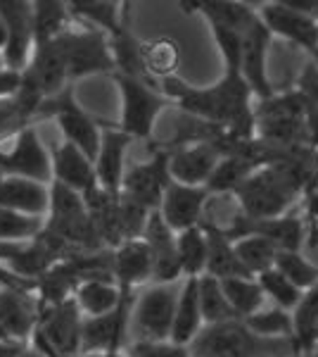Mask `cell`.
<instances>
[{
    "instance_id": "1",
    "label": "cell",
    "mask_w": 318,
    "mask_h": 357,
    "mask_svg": "<svg viewBox=\"0 0 318 357\" xmlns=\"http://www.w3.org/2000/svg\"><path fill=\"white\" fill-rule=\"evenodd\" d=\"M294 338H259L242 319L205 326L188 345L190 357H297Z\"/></svg>"
},
{
    "instance_id": "2",
    "label": "cell",
    "mask_w": 318,
    "mask_h": 357,
    "mask_svg": "<svg viewBox=\"0 0 318 357\" xmlns=\"http://www.w3.org/2000/svg\"><path fill=\"white\" fill-rule=\"evenodd\" d=\"M81 321L74 298L38 310V321L29 345L48 357H79L81 355Z\"/></svg>"
},
{
    "instance_id": "3",
    "label": "cell",
    "mask_w": 318,
    "mask_h": 357,
    "mask_svg": "<svg viewBox=\"0 0 318 357\" xmlns=\"http://www.w3.org/2000/svg\"><path fill=\"white\" fill-rule=\"evenodd\" d=\"M114 82L119 86L121 93V124L119 131H124L129 138H141L148 141L152 136L154 122H157L159 112L169 105V98L154 89L152 82H143V79L121 77L112 74Z\"/></svg>"
},
{
    "instance_id": "4",
    "label": "cell",
    "mask_w": 318,
    "mask_h": 357,
    "mask_svg": "<svg viewBox=\"0 0 318 357\" xmlns=\"http://www.w3.org/2000/svg\"><path fill=\"white\" fill-rule=\"evenodd\" d=\"M178 293H181L178 281L176 284H152L133 301L129 329L136 331V341H169Z\"/></svg>"
},
{
    "instance_id": "5",
    "label": "cell",
    "mask_w": 318,
    "mask_h": 357,
    "mask_svg": "<svg viewBox=\"0 0 318 357\" xmlns=\"http://www.w3.org/2000/svg\"><path fill=\"white\" fill-rule=\"evenodd\" d=\"M36 119H55V124L60 126L62 136H65V143H72L88 160H95L97 148H100L102 129L97 124V119L90 117L77 102L74 86H67L62 93L43 100V105L38 107Z\"/></svg>"
},
{
    "instance_id": "6",
    "label": "cell",
    "mask_w": 318,
    "mask_h": 357,
    "mask_svg": "<svg viewBox=\"0 0 318 357\" xmlns=\"http://www.w3.org/2000/svg\"><path fill=\"white\" fill-rule=\"evenodd\" d=\"M62 55L67 65L69 84H77L79 79L93 77V74H114V60L109 53V36L97 29H67L60 38Z\"/></svg>"
},
{
    "instance_id": "7",
    "label": "cell",
    "mask_w": 318,
    "mask_h": 357,
    "mask_svg": "<svg viewBox=\"0 0 318 357\" xmlns=\"http://www.w3.org/2000/svg\"><path fill=\"white\" fill-rule=\"evenodd\" d=\"M0 176H17L50 186V153L38 138L33 126L17 131L13 138L0 143Z\"/></svg>"
},
{
    "instance_id": "8",
    "label": "cell",
    "mask_w": 318,
    "mask_h": 357,
    "mask_svg": "<svg viewBox=\"0 0 318 357\" xmlns=\"http://www.w3.org/2000/svg\"><path fill=\"white\" fill-rule=\"evenodd\" d=\"M171 183L169 176V151L157 148L148 162L133 165L131 169L124 172V181H121V193L124 198L133 200L148 212L159 210L161 195L166 186Z\"/></svg>"
},
{
    "instance_id": "9",
    "label": "cell",
    "mask_w": 318,
    "mask_h": 357,
    "mask_svg": "<svg viewBox=\"0 0 318 357\" xmlns=\"http://www.w3.org/2000/svg\"><path fill=\"white\" fill-rule=\"evenodd\" d=\"M133 296H126L117 310L100 317H84L81 321V355L121 353L129 331Z\"/></svg>"
},
{
    "instance_id": "10",
    "label": "cell",
    "mask_w": 318,
    "mask_h": 357,
    "mask_svg": "<svg viewBox=\"0 0 318 357\" xmlns=\"http://www.w3.org/2000/svg\"><path fill=\"white\" fill-rule=\"evenodd\" d=\"M271 33L262 24V20H254L250 29L240 33V72L245 84L250 86L252 96L262 100H269L273 96V86L266 74V53H269Z\"/></svg>"
},
{
    "instance_id": "11",
    "label": "cell",
    "mask_w": 318,
    "mask_h": 357,
    "mask_svg": "<svg viewBox=\"0 0 318 357\" xmlns=\"http://www.w3.org/2000/svg\"><path fill=\"white\" fill-rule=\"evenodd\" d=\"M0 17L8 24V45L3 50L5 67L24 72L33 55L31 3L29 0H0Z\"/></svg>"
},
{
    "instance_id": "12",
    "label": "cell",
    "mask_w": 318,
    "mask_h": 357,
    "mask_svg": "<svg viewBox=\"0 0 318 357\" xmlns=\"http://www.w3.org/2000/svg\"><path fill=\"white\" fill-rule=\"evenodd\" d=\"M38 321V303L26 289L3 286L0 289V331L8 343L29 345Z\"/></svg>"
},
{
    "instance_id": "13",
    "label": "cell",
    "mask_w": 318,
    "mask_h": 357,
    "mask_svg": "<svg viewBox=\"0 0 318 357\" xmlns=\"http://www.w3.org/2000/svg\"><path fill=\"white\" fill-rule=\"evenodd\" d=\"M207 198H209V191L205 186H183V183L171 181L161 195L157 212L173 234H181L186 229L200 227Z\"/></svg>"
},
{
    "instance_id": "14",
    "label": "cell",
    "mask_w": 318,
    "mask_h": 357,
    "mask_svg": "<svg viewBox=\"0 0 318 357\" xmlns=\"http://www.w3.org/2000/svg\"><path fill=\"white\" fill-rule=\"evenodd\" d=\"M218 160H221V153L212 141L173 148L169 151V176L171 181L183 183V186H207Z\"/></svg>"
},
{
    "instance_id": "15",
    "label": "cell",
    "mask_w": 318,
    "mask_h": 357,
    "mask_svg": "<svg viewBox=\"0 0 318 357\" xmlns=\"http://www.w3.org/2000/svg\"><path fill=\"white\" fill-rule=\"evenodd\" d=\"M257 17L262 20V24L269 29V33H278V36L287 38V41L297 43L299 48L314 53L318 45V22L311 17H304L299 13H294L292 8H287L283 0L276 3H264L262 10L257 13Z\"/></svg>"
},
{
    "instance_id": "16",
    "label": "cell",
    "mask_w": 318,
    "mask_h": 357,
    "mask_svg": "<svg viewBox=\"0 0 318 357\" xmlns=\"http://www.w3.org/2000/svg\"><path fill=\"white\" fill-rule=\"evenodd\" d=\"M152 252V281L154 284H176L181 279V264L176 252V234L159 217V212H150L145 231L141 236Z\"/></svg>"
},
{
    "instance_id": "17",
    "label": "cell",
    "mask_w": 318,
    "mask_h": 357,
    "mask_svg": "<svg viewBox=\"0 0 318 357\" xmlns=\"http://www.w3.org/2000/svg\"><path fill=\"white\" fill-rule=\"evenodd\" d=\"M133 138H129L124 131L114 129V126H105L100 136V148L93 160L97 188H102L109 195L121 193V181H124L126 172V153Z\"/></svg>"
},
{
    "instance_id": "18",
    "label": "cell",
    "mask_w": 318,
    "mask_h": 357,
    "mask_svg": "<svg viewBox=\"0 0 318 357\" xmlns=\"http://www.w3.org/2000/svg\"><path fill=\"white\" fill-rule=\"evenodd\" d=\"M57 38L50 43L33 45V55L24 69V77L36 86L38 93L43 96V100L62 93L67 86H72L67 79L65 55H62V45Z\"/></svg>"
},
{
    "instance_id": "19",
    "label": "cell",
    "mask_w": 318,
    "mask_h": 357,
    "mask_svg": "<svg viewBox=\"0 0 318 357\" xmlns=\"http://www.w3.org/2000/svg\"><path fill=\"white\" fill-rule=\"evenodd\" d=\"M112 279L126 296H133V289L152 281V252H150L145 241L133 238L114 248Z\"/></svg>"
},
{
    "instance_id": "20",
    "label": "cell",
    "mask_w": 318,
    "mask_h": 357,
    "mask_svg": "<svg viewBox=\"0 0 318 357\" xmlns=\"http://www.w3.org/2000/svg\"><path fill=\"white\" fill-rule=\"evenodd\" d=\"M50 172H53V181L50 183H60L65 188H72V191H77L84 198L97 188L93 160L86 158L72 143H62L60 148H55L50 153Z\"/></svg>"
},
{
    "instance_id": "21",
    "label": "cell",
    "mask_w": 318,
    "mask_h": 357,
    "mask_svg": "<svg viewBox=\"0 0 318 357\" xmlns=\"http://www.w3.org/2000/svg\"><path fill=\"white\" fill-rule=\"evenodd\" d=\"M50 203V188L45 183L17 176H0V207L19 215L45 220Z\"/></svg>"
},
{
    "instance_id": "22",
    "label": "cell",
    "mask_w": 318,
    "mask_h": 357,
    "mask_svg": "<svg viewBox=\"0 0 318 357\" xmlns=\"http://www.w3.org/2000/svg\"><path fill=\"white\" fill-rule=\"evenodd\" d=\"M202 329H205V321H202V312H200L198 279L190 276V279H186L181 284L176 310H173V324H171L169 343L178 345V348H188Z\"/></svg>"
},
{
    "instance_id": "23",
    "label": "cell",
    "mask_w": 318,
    "mask_h": 357,
    "mask_svg": "<svg viewBox=\"0 0 318 357\" xmlns=\"http://www.w3.org/2000/svg\"><path fill=\"white\" fill-rule=\"evenodd\" d=\"M72 298L84 317H100L117 310L126 293H121L112 279H84L74 289Z\"/></svg>"
},
{
    "instance_id": "24",
    "label": "cell",
    "mask_w": 318,
    "mask_h": 357,
    "mask_svg": "<svg viewBox=\"0 0 318 357\" xmlns=\"http://www.w3.org/2000/svg\"><path fill=\"white\" fill-rule=\"evenodd\" d=\"M257 234L264 236L283 252H302L304 236H306V222L294 217L292 212L283 217H273V220L264 222H250L247 220V236Z\"/></svg>"
},
{
    "instance_id": "25",
    "label": "cell",
    "mask_w": 318,
    "mask_h": 357,
    "mask_svg": "<svg viewBox=\"0 0 318 357\" xmlns=\"http://www.w3.org/2000/svg\"><path fill=\"white\" fill-rule=\"evenodd\" d=\"M186 8V13H200L209 20L212 26H221L228 31L242 33L245 29H250L257 20V13L252 8H247L245 3H228V0H200V3H181Z\"/></svg>"
},
{
    "instance_id": "26",
    "label": "cell",
    "mask_w": 318,
    "mask_h": 357,
    "mask_svg": "<svg viewBox=\"0 0 318 357\" xmlns=\"http://www.w3.org/2000/svg\"><path fill=\"white\" fill-rule=\"evenodd\" d=\"M202 231L207 236V267H205V274L207 276H214V279H247L252 276L242 267V262L238 260L233 250V243L228 238L216 231V229H207L202 227Z\"/></svg>"
},
{
    "instance_id": "27",
    "label": "cell",
    "mask_w": 318,
    "mask_h": 357,
    "mask_svg": "<svg viewBox=\"0 0 318 357\" xmlns=\"http://www.w3.org/2000/svg\"><path fill=\"white\" fill-rule=\"evenodd\" d=\"M67 10L69 17H77L86 26L97 29L107 36L117 33L126 24V10H121L119 3H109V0H74V3H67Z\"/></svg>"
},
{
    "instance_id": "28",
    "label": "cell",
    "mask_w": 318,
    "mask_h": 357,
    "mask_svg": "<svg viewBox=\"0 0 318 357\" xmlns=\"http://www.w3.org/2000/svg\"><path fill=\"white\" fill-rule=\"evenodd\" d=\"M109 53H112L114 60V74L152 82L145 72V62H143V43L133 36L126 24L109 36Z\"/></svg>"
},
{
    "instance_id": "29",
    "label": "cell",
    "mask_w": 318,
    "mask_h": 357,
    "mask_svg": "<svg viewBox=\"0 0 318 357\" xmlns=\"http://www.w3.org/2000/svg\"><path fill=\"white\" fill-rule=\"evenodd\" d=\"M33 45L50 43L69 29V10L62 0H33L31 3Z\"/></svg>"
},
{
    "instance_id": "30",
    "label": "cell",
    "mask_w": 318,
    "mask_h": 357,
    "mask_svg": "<svg viewBox=\"0 0 318 357\" xmlns=\"http://www.w3.org/2000/svg\"><path fill=\"white\" fill-rule=\"evenodd\" d=\"M221 289L238 319H247V317L257 314L259 310H264L266 296L254 276H247V279H240V276L238 279H221Z\"/></svg>"
},
{
    "instance_id": "31",
    "label": "cell",
    "mask_w": 318,
    "mask_h": 357,
    "mask_svg": "<svg viewBox=\"0 0 318 357\" xmlns=\"http://www.w3.org/2000/svg\"><path fill=\"white\" fill-rule=\"evenodd\" d=\"M176 252L178 264H181V274L190 279V276H202L207 267V236L202 227L186 229V231L176 234Z\"/></svg>"
},
{
    "instance_id": "32",
    "label": "cell",
    "mask_w": 318,
    "mask_h": 357,
    "mask_svg": "<svg viewBox=\"0 0 318 357\" xmlns=\"http://www.w3.org/2000/svg\"><path fill=\"white\" fill-rule=\"evenodd\" d=\"M198 298H200V312H202L205 326L238 319L233 307L225 301L221 281L214 279V276H207V274L198 276Z\"/></svg>"
},
{
    "instance_id": "33",
    "label": "cell",
    "mask_w": 318,
    "mask_h": 357,
    "mask_svg": "<svg viewBox=\"0 0 318 357\" xmlns=\"http://www.w3.org/2000/svg\"><path fill=\"white\" fill-rule=\"evenodd\" d=\"M233 250L238 255V260L242 262V267L247 269L252 276H259L266 269L273 267L276 255H278V248L271 243L269 238L257 234L242 236V238L233 241Z\"/></svg>"
},
{
    "instance_id": "34",
    "label": "cell",
    "mask_w": 318,
    "mask_h": 357,
    "mask_svg": "<svg viewBox=\"0 0 318 357\" xmlns=\"http://www.w3.org/2000/svg\"><path fill=\"white\" fill-rule=\"evenodd\" d=\"M143 62H145L148 77H173L181 53H178V43L169 36H159L150 43H143Z\"/></svg>"
},
{
    "instance_id": "35",
    "label": "cell",
    "mask_w": 318,
    "mask_h": 357,
    "mask_svg": "<svg viewBox=\"0 0 318 357\" xmlns=\"http://www.w3.org/2000/svg\"><path fill=\"white\" fill-rule=\"evenodd\" d=\"M242 321H245L247 329L259 338H294L292 314L276 307V305L269 310H259L257 314L247 317V319H242Z\"/></svg>"
},
{
    "instance_id": "36",
    "label": "cell",
    "mask_w": 318,
    "mask_h": 357,
    "mask_svg": "<svg viewBox=\"0 0 318 357\" xmlns=\"http://www.w3.org/2000/svg\"><path fill=\"white\" fill-rule=\"evenodd\" d=\"M254 279H257V284L262 286L264 296H269L276 307L285 310V312H292L304 296V293L299 291L292 281H287L285 276L273 267L266 269V272H262L259 276H254Z\"/></svg>"
},
{
    "instance_id": "37",
    "label": "cell",
    "mask_w": 318,
    "mask_h": 357,
    "mask_svg": "<svg viewBox=\"0 0 318 357\" xmlns=\"http://www.w3.org/2000/svg\"><path fill=\"white\" fill-rule=\"evenodd\" d=\"M273 269L285 276L287 281H292L299 291H309L318 284V267L311 260H306L302 252H283L278 250L273 262Z\"/></svg>"
},
{
    "instance_id": "38",
    "label": "cell",
    "mask_w": 318,
    "mask_h": 357,
    "mask_svg": "<svg viewBox=\"0 0 318 357\" xmlns=\"http://www.w3.org/2000/svg\"><path fill=\"white\" fill-rule=\"evenodd\" d=\"M43 229L40 217L19 215V212L0 207V243H26L33 241Z\"/></svg>"
},
{
    "instance_id": "39",
    "label": "cell",
    "mask_w": 318,
    "mask_h": 357,
    "mask_svg": "<svg viewBox=\"0 0 318 357\" xmlns=\"http://www.w3.org/2000/svg\"><path fill=\"white\" fill-rule=\"evenodd\" d=\"M150 212L145 207H141L133 200L119 195V227H121V238L124 241H133L141 238L143 231H145Z\"/></svg>"
},
{
    "instance_id": "40",
    "label": "cell",
    "mask_w": 318,
    "mask_h": 357,
    "mask_svg": "<svg viewBox=\"0 0 318 357\" xmlns=\"http://www.w3.org/2000/svg\"><path fill=\"white\" fill-rule=\"evenodd\" d=\"M26 126H33V117L15 98L13 100H0V143H5Z\"/></svg>"
},
{
    "instance_id": "41",
    "label": "cell",
    "mask_w": 318,
    "mask_h": 357,
    "mask_svg": "<svg viewBox=\"0 0 318 357\" xmlns=\"http://www.w3.org/2000/svg\"><path fill=\"white\" fill-rule=\"evenodd\" d=\"M126 357H188V348H178L173 343H150L133 341L126 350Z\"/></svg>"
},
{
    "instance_id": "42",
    "label": "cell",
    "mask_w": 318,
    "mask_h": 357,
    "mask_svg": "<svg viewBox=\"0 0 318 357\" xmlns=\"http://www.w3.org/2000/svg\"><path fill=\"white\" fill-rule=\"evenodd\" d=\"M297 84H299L297 86V93H302L304 100H309L311 105L318 107V67L314 65V62L304 65Z\"/></svg>"
},
{
    "instance_id": "43",
    "label": "cell",
    "mask_w": 318,
    "mask_h": 357,
    "mask_svg": "<svg viewBox=\"0 0 318 357\" xmlns=\"http://www.w3.org/2000/svg\"><path fill=\"white\" fill-rule=\"evenodd\" d=\"M19 86H22V72H15L10 67L0 69V100H13L19 93Z\"/></svg>"
},
{
    "instance_id": "44",
    "label": "cell",
    "mask_w": 318,
    "mask_h": 357,
    "mask_svg": "<svg viewBox=\"0 0 318 357\" xmlns=\"http://www.w3.org/2000/svg\"><path fill=\"white\" fill-rule=\"evenodd\" d=\"M24 345H15V343H3L0 341V357H17L22 353Z\"/></svg>"
},
{
    "instance_id": "45",
    "label": "cell",
    "mask_w": 318,
    "mask_h": 357,
    "mask_svg": "<svg viewBox=\"0 0 318 357\" xmlns=\"http://www.w3.org/2000/svg\"><path fill=\"white\" fill-rule=\"evenodd\" d=\"M5 45H8V24H5V20L0 17V53L5 50Z\"/></svg>"
},
{
    "instance_id": "46",
    "label": "cell",
    "mask_w": 318,
    "mask_h": 357,
    "mask_svg": "<svg viewBox=\"0 0 318 357\" xmlns=\"http://www.w3.org/2000/svg\"><path fill=\"white\" fill-rule=\"evenodd\" d=\"M17 357H48V355H43L40 350L31 348V345H24V348H22V353L17 355Z\"/></svg>"
},
{
    "instance_id": "47",
    "label": "cell",
    "mask_w": 318,
    "mask_h": 357,
    "mask_svg": "<svg viewBox=\"0 0 318 357\" xmlns=\"http://www.w3.org/2000/svg\"><path fill=\"white\" fill-rule=\"evenodd\" d=\"M309 357H318V341L309 348Z\"/></svg>"
},
{
    "instance_id": "48",
    "label": "cell",
    "mask_w": 318,
    "mask_h": 357,
    "mask_svg": "<svg viewBox=\"0 0 318 357\" xmlns=\"http://www.w3.org/2000/svg\"><path fill=\"white\" fill-rule=\"evenodd\" d=\"M314 162H316V188H318V148L314 151Z\"/></svg>"
},
{
    "instance_id": "49",
    "label": "cell",
    "mask_w": 318,
    "mask_h": 357,
    "mask_svg": "<svg viewBox=\"0 0 318 357\" xmlns=\"http://www.w3.org/2000/svg\"><path fill=\"white\" fill-rule=\"evenodd\" d=\"M311 62H314V65L318 67V45H316V50H314V53H311Z\"/></svg>"
},
{
    "instance_id": "50",
    "label": "cell",
    "mask_w": 318,
    "mask_h": 357,
    "mask_svg": "<svg viewBox=\"0 0 318 357\" xmlns=\"http://www.w3.org/2000/svg\"><path fill=\"white\" fill-rule=\"evenodd\" d=\"M0 69H5V60H3V53H0Z\"/></svg>"
},
{
    "instance_id": "51",
    "label": "cell",
    "mask_w": 318,
    "mask_h": 357,
    "mask_svg": "<svg viewBox=\"0 0 318 357\" xmlns=\"http://www.w3.org/2000/svg\"><path fill=\"white\" fill-rule=\"evenodd\" d=\"M0 341H3V343H8V341H5V338H3V331H0Z\"/></svg>"
},
{
    "instance_id": "52",
    "label": "cell",
    "mask_w": 318,
    "mask_h": 357,
    "mask_svg": "<svg viewBox=\"0 0 318 357\" xmlns=\"http://www.w3.org/2000/svg\"><path fill=\"white\" fill-rule=\"evenodd\" d=\"M188 357H190V355H188Z\"/></svg>"
}]
</instances>
